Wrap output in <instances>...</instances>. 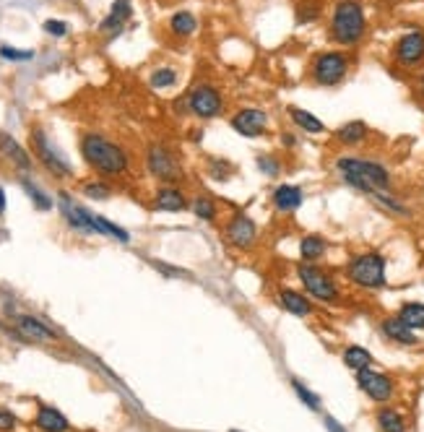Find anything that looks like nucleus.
<instances>
[{"mask_svg": "<svg viewBox=\"0 0 424 432\" xmlns=\"http://www.w3.org/2000/svg\"><path fill=\"white\" fill-rule=\"evenodd\" d=\"M336 172L338 177L360 190L364 196L370 198L373 193L383 190V193H390L393 188V177H390V170L380 162H373V159H360V157H338L336 159Z\"/></svg>", "mask_w": 424, "mask_h": 432, "instance_id": "nucleus-1", "label": "nucleus"}, {"mask_svg": "<svg viewBox=\"0 0 424 432\" xmlns=\"http://www.w3.org/2000/svg\"><path fill=\"white\" fill-rule=\"evenodd\" d=\"M81 157L91 170L99 175H125L128 172V154L123 146L104 138L99 133H86L81 138Z\"/></svg>", "mask_w": 424, "mask_h": 432, "instance_id": "nucleus-2", "label": "nucleus"}, {"mask_svg": "<svg viewBox=\"0 0 424 432\" xmlns=\"http://www.w3.org/2000/svg\"><path fill=\"white\" fill-rule=\"evenodd\" d=\"M364 31H367V18L360 0H338L334 5L331 29H328L331 40L341 47H354L362 42Z\"/></svg>", "mask_w": 424, "mask_h": 432, "instance_id": "nucleus-3", "label": "nucleus"}, {"mask_svg": "<svg viewBox=\"0 0 424 432\" xmlns=\"http://www.w3.org/2000/svg\"><path fill=\"white\" fill-rule=\"evenodd\" d=\"M347 279L360 289L375 292V289H383L388 284L386 279V255L377 253V250H364L351 255L344 268Z\"/></svg>", "mask_w": 424, "mask_h": 432, "instance_id": "nucleus-4", "label": "nucleus"}, {"mask_svg": "<svg viewBox=\"0 0 424 432\" xmlns=\"http://www.w3.org/2000/svg\"><path fill=\"white\" fill-rule=\"evenodd\" d=\"M297 279L305 287V294L310 300H318L323 305H338L341 302V289L331 271L321 268L318 263H297Z\"/></svg>", "mask_w": 424, "mask_h": 432, "instance_id": "nucleus-5", "label": "nucleus"}, {"mask_svg": "<svg viewBox=\"0 0 424 432\" xmlns=\"http://www.w3.org/2000/svg\"><path fill=\"white\" fill-rule=\"evenodd\" d=\"M146 167H149V175H151V177H156L159 183H164V185H175L185 177L180 159L175 157V151L164 144L149 146V151H146Z\"/></svg>", "mask_w": 424, "mask_h": 432, "instance_id": "nucleus-6", "label": "nucleus"}, {"mask_svg": "<svg viewBox=\"0 0 424 432\" xmlns=\"http://www.w3.org/2000/svg\"><path fill=\"white\" fill-rule=\"evenodd\" d=\"M349 68H351V60H349L347 53L328 50V53H321L312 60L310 76H312V81L318 86H338L341 81L347 79Z\"/></svg>", "mask_w": 424, "mask_h": 432, "instance_id": "nucleus-7", "label": "nucleus"}, {"mask_svg": "<svg viewBox=\"0 0 424 432\" xmlns=\"http://www.w3.org/2000/svg\"><path fill=\"white\" fill-rule=\"evenodd\" d=\"M224 242L237 253H250L258 245V224L247 211H234L224 222Z\"/></svg>", "mask_w": 424, "mask_h": 432, "instance_id": "nucleus-8", "label": "nucleus"}, {"mask_svg": "<svg viewBox=\"0 0 424 432\" xmlns=\"http://www.w3.org/2000/svg\"><path fill=\"white\" fill-rule=\"evenodd\" d=\"M185 105L198 120H214L224 112V97L214 84H195L185 97Z\"/></svg>", "mask_w": 424, "mask_h": 432, "instance_id": "nucleus-9", "label": "nucleus"}, {"mask_svg": "<svg viewBox=\"0 0 424 432\" xmlns=\"http://www.w3.org/2000/svg\"><path fill=\"white\" fill-rule=\"evenodd\" d=\"M357 388L375 404H388L396 396V380L386 372H377L373 367H367V370L357 372Z\"/></svg>", "mask_w": 424, "mask_h": 432, "instance_id": "nucleus-10", "label": "nucleus"}, {"mask_svg": "<svg viewBox=\"0 0 424 432\" xmlns=\"http://www.w3.org/2000/svg\"><path fill=\"white\" fill-rule=\"evenodd\" d=\"M232 131L240 133L242 138H260L269 131V112L260 107H242L229 120Z\"/></svg>", "mask_w": 424, "mask_h": 432, "instance_id": "nucleus-11", "label": "nucleus"}, {"mask_svg": "<svg viewBox=\"0 0 424 432\" xmlns=\"http://www.w3.org/2000/svg\"><path fill=\"white\" fill-rule=\"evenodd\" d=\"M32 151L37 154L39 162H42V164L50 170V175H55V177H71V175H73L71 164L52 149L50 138L45 136L42 128H34V131H32Z\"/></svg>", "mask_w": 424, "mask_h": 432, "instance_id": "nucleus-12", "label": "nucleus"}, {"mask_svg": "<svg viewBox=\"0 0 424 432\" xmlns=\"http://www.w3.org/2000/svg\"><path fill=\"white\" fill-rule=\"evenodd\" d=\"M396 63L403 68H416L424 63V31H409L403 34L393 47Z\"/></svg>", "mask_w": 424, "mask_h": 432, "instance_id": "nucleus-13", "label": "nucleus"}, {"mask_svg": "<svg viewBox=\"0 0 424 432\" xmlns=\"http://www.w3.org/2000/svg\"><path fill=\"white\" fill-rule=\"evenodd\" d=\"M60 211H63L65 222L71 229L76 232H86V235H97V227H94V214L84 206H78L73 198L68 193H60Z\"/></svg>", "mask_w": 424, "mask_h": 432, "instance_id": "nucleus-14", "label": "nucleus"}, {"mask_svg": "<svg viewBox=\"0 0 424 432\" xmlns=\"http://www.w3.org/2000/svg\"><path fill=\"white\" fill-rule=\"evenodd\" d=\"M302 203H305V190H302L299 185L282 183V185H276L273 193H271V206H273L276 214H282V216L297 214Z\"/></svg>", "mask_w": 424, "mask_h": 432, "instance_id": "nucleus-15", "label": "nucleus"}, {"mask_svg": "<svg viewBox=\"0 0 424 432\" xmlns=\"http://www.w3.org/2000/svg\"><path fill=\"white\" fill-rule=\"evenodd\" d=\"M380 331H383V336H386L388 341L401 344V346H416V344H419L416 331L406 326L399 315H388V318H383V320H380Z\"/></svg>", "mask_w": 424, "mask_h": 432, "instance_id": "nucleus-16", "label": "nucleus"}, {"mask_svg": "<svg viewBox=\"0 0 424 432\" xmlns=\"http://www.w3.org/2000/svg\"><path fill=\"white\" fill-rule=\"evenodd\" d=\"M190 206V201L185 196V190L177 185H162L154 193V211H169V214H180Z\"/></svg>", "mask_w": 424, "mask_h": 432, "instance_id": "nucleus-17", "label": "nucleus"}, {"mask_svg": "<svg viewBox=\"0 0 424 432\" xmlns=\"http://www.w3.org/2000/svg\"><path fill=\"white\" fill-rule=\"evenodd\" d=\"M276 300H279V305H282L286 313L295 315V318H310L312 310H315V305H312V300H310L305 292H297V289L289 287L279 289Z\"/></svg>", "mask_w": 424, "mask_h": 432, "instance_id": "nucleus-18", "label": "nucleus"}, {"mask_svg": "<svg viewBox=\"0 0 424 432\" xmlns=\"http://www.w3.org/2000/svg\"><path fill=\"white\" fill-rule=\"evenodd\" d=\"M16 328H18V333L29 341H39V344L58 341V333H55L50 326H45L34 315H18V318H16Z\"/></svg>", "mask_w": 424, "mask_h": 432, "instance_id": "nucleus-19", "label": "nucleus"}, {"mask_svg": "<svg viewBox=\"0 0 424 432\" xmlns=\"http://www.w3.org/2000/svg\"><path fill=\"white\" fill-rule=\"evenodd\" d=\"M328 253V240L318 232H310V235H302L299 240V261L302 263H318L325 258Z\"/></svg>", "mask_w": 424, "mask_h": 432, "instance_id": "nucleus-20", "label": "nucleus"}, {"mask_svg": "<svg viewBox=\"0 0 424 432\" xmlns=\"http://www.w3.org/2000/svg\"><path fill=\"white\" fill-rule=\"evenodd\" d=\"M34 424H37V430H42V432H68L71 430V422H68L58 409H52V406H47V404H39Z\"/></svg>", "mask_w": 424, "mask_h": 432, "instance_id": "nucleus-21", "label": "nucleus"}, {"mask_svg": "<svg viewBox=\"0 0 424 432\" xmlns=\"http://www.w3.org/2000/svg\"><path fill=\"white\" fill-rule=\"evenodd\" d=\"M375 422H377V430L380 432H406L409 430V422L401 414L396 406H380L377 414H375Z\"/></svg>", "mask_w": 424, "mask_h": 432, "instance_id": "nucleus-22", "label": "nucleus"}, {"mask_svg": "<svg viewBox=\"0 0 424 432\" xmlns=\"http://www.w3.org/2000/svg\"><path fill=\"white\" fill-rule=\"evenodd\" d=\"M0 154H5V157L11 159L18 170H24V172L32 170V157L24 151V146L16 144L11 136H8V133H3V131H0Z\"/></svg>", "mask_w": 424, "mask_h": 432, "instance_id": "nucleus-23", "label": "nucleus"}, {"mask_svg": "<svg viewBox=\"0 0 424 432\" xmlns=\"http://www.w3.org/2000/svg\"><path fill=\"white\" fill-rule=\"evenodd\" d=\"M289 112V120L295 123L299 131H305L310 133V136H321V133H325V123L323 120H318L312 112H308V110H302V107H289L286 110Z\"/></svg>", "mask_w": 424, "mask_h": 432, "instance_id": "nucleus-24", "label": "nucleus"}, {"mask_svg": "<svg viewBox=\"0 0 424 432\" xmlns=\"http://www.w3.org/2000/svg\"><path fill=\"white\" fill-rule=\"evenodd\" d=\"M367 136H370L367 123H362V120H349V123H344V125L336 131V141L344 146H360Z\"/></svg>", "mask_w": 424, "mask_h": 432, "instance_id": "nucleus-25", "label": "nucleus"}, {"mask_svg": "<svg viewBox=\"0 0 424 432\" xmlns=\"http://www.w3.org/2000/svg\"><path fill=\"white\" fill-rule=\"evenodd\" d=\"M130 14H133V8H130V0H115V3H112V11H110V16H107L102 24H99V31H104V34H110V31H120V27L128 21Z\"/></svg>", "mask_w": 424, "mask_h": 432, "instance_id": "nucleus-26", "label": "nucleus"}, {"mask_svg": "<svg viewBox=\"0 0 424 432\" xmlns=\"http://www.w3.org/2000/svg\"><path fill=\"white\" fill-rule=\"evenodd\" d=\"M341 362L351 370V372H360V370H367V367H373L375 357L373 352H367L364 346H360V344H351V346H347L344 349V354H341Z\"/></svg>", "mask_w": 424, "mask_h": 432, "instance_id": "nucleus-27", "label": "nucleus"}, {"mask_svg": "<svg viewBox=\"0 0 424 432\" xmlns=\"http://www.w3.org/2000/svg\"><path fill=\"white\" fill-rule=\"evenodd\" d=\"M190 211H193L195 219H201V222H206V224L219 222V203L214 201V196H208V193H198V196L193 198V203H190Z\"/></svg>", "mask_w": 424, "mask_h": 432, "instance_id": "nucleus-28", "label": "nucleus"}, {"mask_svg": "<svg viewBox=\"0 0 424 432\" xmlns=\"http://www.w3.org/2000/svg\"><path fill=\"white\" fill-rule=\"evenodd\" d=\"M399 318L414 331H424V302H406L401 305Z\"/></svg>", "mask_w": 424, "mask_h": 432, "instance_id": "nucleus-29", "label": "nucleus"}, {"mask_svg": "<svg viewBox=\"0 0 424 432\" xmlns=\"http://www.w3.org/2000/svg\"><path fill=\"white\" fill-rule=\"evenodd\" d=\"M169 29L177 34V37H190L198 29V18L190 11H177V14L169 18Z\"/></svg>", "mask_w": 424, "mask_h": 432, "instance_id": "nucleus-30", "label": "nucleus"}, {"mask_svg": "<svg viewBox=\"0 0 424 432\" xmlns=\"http://www.w3.org/2000/svg\"><path fill=\"white\" fill-rule=\"evenodd\" d=\"M206 175L211 177V180H216V183H227L232 175H234V167H232L229 159L214 157V159H208Z\"/></svg>", "mask_w": 424, "mask_h": 432, "instance_id": "nucleus-31", "label": "nucleus"}, {"mask_svg": "<svg viewBox=\"0 0 424 432\" xmlns=\"http://www.w3.org/2000/svg\"><path fill=\"white\" fill-rule=\"evenodd\" d=\"M21 188H24L26 193H29V198H32V203L37 206L39 211H50L52 209V198L45 196V190L42 188H37V185L32 183L29 177H21Z\"/></svg>", "mask_w": 424, "mask_h": 432, "instance_id": "nucleus-32", "label": "nucleus"}, {"mask_svg": "<svg viewBox=\"0 0 424 432\" xmlns=\"http://www.w3.org/2000/svg\"><path fill=\"white\" fill-rule=\"evenodd\" d=\"M292 388H295L297 398L308 406L310 411H321V396H318L315 391H310L302 380H292Z\"/></svg>", "mask_w": 424, "mask_h": 432, "instance_id": "nucleus-33", "label": "nucleus"}, {"mask_svg": "<svg viewBox=\"0 0 424 432\" xmlns=\"http://www.w3.org/2000/svg\"><path fill=\"white\" fill-rule=\"evenodd\" d=\"M255 167L260 170V175H266V177H271V180L282 175V162L273 157V154H258Z\"/></svg>", "mask_w": 424, "mask_h": 432, "instance_id": "nucleus-34", "label": "nucleus"}, {"mask_svg": "<svg viewBox=\"0 0 424 432\" xmlns=\"http://www.w3.org/2000/svg\"><path fill=\"white\" fill-rule=\"evenodd\" d=\"M177 84V71L175 68H156L151 73V86L154 89H169Z\"/></svg>", "mask_w": 424, "mask_h": 432, "instance_id": "nucleus-35", "label": "nucleus"}, {"mask_svg": "<svg viewBox=\"0 0 424 432\" xmlns=\"http://www.w3.org/2000/svg\"><path fill=\"white\" fill-rule=\"evenodd\" d=\"M84 196L91 198V201H107L112 196V188L107 183H86L84 185Z\"/></svg>", "mask_w": 424, "mask_h": 432, "instance_id": "nucleus-36", "label": "nucleus"}, {"mask_svg": "<svg viewBox=\"0 0 424 432\" xmlns=\"http://www.w3.org/2000/svg\"><path fill=\"white\" fill-rule=\"evenodd\" d=\"M0 58L3 60H32L34 50H18V47H11V45H0Z\"/></svg>", "mask_w": 424, "mask_h": 432, "instance_id": "nucleus-37", "label": "nucleus"}, {"mask_svg": "<svg viewBox=\"0 0 424 432\" xmlns=\"http://www.w3.org/2000/svg\"><path fill=\"white\" fill-rule=\"evenodd\" d=\"M318 16H321L318 3H308V5H299V11H297V21H299V24H308V21L318 18Z\"/></svg>", "mask_w": 424, "mask_h": 432, "instance_id": "nucleus-38", "label": "nucleus"}, {"mask_svg": "<svg viewBox=\"0 0 424 432\" xmlns=\"http://www.w3.org/2000/svg\"><path fill=\"white\" fill-rule=\"evenodd\" d=\"M16 424H18L16 414L8 411V409H0V432H13L16 430Z\"/></svg>", "mask_w": 424, "mask_h": 432, "instance_id": "nucleus-39", "label": "nucleus"}, {"mask_svg": "<svg viewBox=\"0 0 424 432\" xmlns=\"http://www.w3.org/2000/svg\"><path fill=\"white\" fill-rule=\"evenodd\" d=\"M45 31L52 34V37H65V34H68V24H65V21H55V18H50V21H45Z\"/></svg>", "mask_w": 424, "mask_h": 432, "instance_id": "nucleus-40", "label": "nucleus"}, {"mask_svg": "<svg viewBox=\"0 0 424 432\" xmlns=\"http://www.w3.org/2000/svg\"><path fill=\"white\" fill-rule=\"evenodd\" d=\"M282 144L286 146V149H295V146H297V138H295V136H289V133H284V136H282Z\"/></svg>", "mask_w": 424, "mask_h": 432, "instance_id": "nucleus-41", "label": "nucleus"}, {"mask_svg": "<svg viewBox=\"0 0 424 432\" xmlns=\"http://www.w3.org/2000/svg\"><path fill=\"white\" fill-rule=\"evenodd\" d=\"M3 214H5V190L0 188V216H3Z\"/></svg>", "mask_w": 424, "mask_h": 432, "instance_id": "nucleus-42", "label": "nucleus"}, {"mask_svg": "<svg viewBox=\"0 0 424 432\" xmlns=\"http://www.w3.org/2000/svg\"><path fill=\"white\" fill-rule=\"evenodd\" d=\"M419 89H422V92H424V73H422V76H419Z\"/></svg>", "mask_w": 424, "mask_h": 432, "instance_id": "nucleus-43", "label": "nucleus"}, {"mask_svg": "<svg viewBox=\"0 0 424 432\" xmlns=\"http://www.w3.org/2000/svg\"><path fill=\"white\" fill-rule=\"evenodd\" d=\"M232 432H240V430H232Z\"/></svg>", "mask_w": 424, "mask_h": 432, "instance_id": "nucleus-44", "label": "nucleus"}]
</instances>
